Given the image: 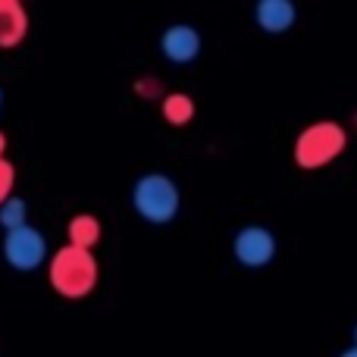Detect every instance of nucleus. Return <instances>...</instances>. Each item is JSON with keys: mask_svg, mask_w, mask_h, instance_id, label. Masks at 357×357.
I'll return each instance as SVG.
<instances>
[{"mask_svg": "<svg viewBox=\"0 0 357 357\" xmlns=\"http://www.w3.org/2000/svg\"><path fill=\"white\" fill-rule=\"evenodd\" d=\"M3 257L13 270H22V273L38 270V266L47 260V241H44V235L31 226L13 229V232H6V238H3Z\"/></svg>", "mask_w": 357, "mask_h": 357, "instance_id": "obj_4", "label": "nucleus"}, {"mask_svg": "<svg viewBox=\"0 0 357 357\" xmlns=\"http://www.w3.org/2000/svg\"><path fill=\"white\" fill-rule=\"evenodd\" d=\"M13 182H16V169H13V163L0 160V204L6 201V197H13Z\"/></svg>", "mask_w": 357, "mask_h": 357, "instance_id": "obj_12", "label": "nucleus"}, {"mask_svg": "<svg viewBox=\"0 0 357 357\" xmlns=\"http://www.w3.org/2000/svg\"><path fill=\"white\" fill-rule=\"evenodd\" d=\"M135 91L142 94V98H163L160 82L151 79V75H148V79H138V82H135Z\"/></svg>", "mask_w": 357, "mask_h": 357, "instance_id": "obj_13", "label": "nucleus"}, {"mask_svg": "<svg viewBox=\"0 0 357 357\" xmlns=\"http://www.w3.org/2000/svg\"><path fill=\"white\" fill-rule=\"evenodd\" d=\"M339 357H357V348H354V345H351V348H345V351H342Z\"/></svg>", "mask_w": 357, "mask_h": 357, "instance_id": "obj_15", "label": "nucleus"}, {"mask_svg": "<svg viewBox=\"0 0 357 357\" xmlns=\"http://www.w3.org/2000/svg\"><path fill=\"white\" fill-rule=\"evenodd\" d=\"M69 245L79 251H94V245L100 241V220L94 213H75L69 220Z\"/></svg>", "mask_w": 357, "mask_h": 357, "instance_id": "obj_9", "label": "nucleus"}, {"mask_svg": "<svg viewBox=\"0 0 357 357\" xmlns=\"http://www.w3.org/2000/svg\"><path fill=\"white\" fill-rule=\"evenodd\" d=\"M163 104H160V110H163V119H167L169 126H176V129H182V126H188L191 119H195V98L191 94H185V91H169V94H163Z\"/></svg>", "mask_w": 357, "mask_h": 357, "instance_id": "obj_10", "label": "nucleus"}, {"mask_svg": "<svg viewBox=\"0 0 357 357\" xmlns=\"http://www.w3.org/2000/svg\"><path fill=\"white\" fill-rule=\"evenodd\" d=\"M98 276L100 266L94 260L91 251H79V248L66 245L50 257L47 266V279L54 285V291L60 298H69V301H82L88 298L94 289H98Z\"/></svg>", "mask_w": 357, "mask_h": 357, "instance_id": "obj_1", "label": "nucleus"}, {"mask_svg": "<svg viewBox=\"0 0 357 357\" xmlns=\"http://www.w3.org/2000/svg\"><path fill=\"white\" fill-rule=\"evenodd\" d=\"M254 19H257V25L264 31L282 35V31H289L291 25H295L298 10L291 0H260V3L254 6Z\"/></svg>", "mask_w": 357, "mask_h": 357, "instance_id": "obj_8", "label": "nucleus"}, {"mask_svg": "<svg viewBox=\"0 0 357 357\" xmlns=\"http://www.w3.org/2000/svg\"><path fill=\"white\" fill-rule=\"evenodd\" d=\"M232 254L241 266H251V270L266 266V264H273V257H276V235H273L266 226L251 222V226H245L232 238Z\"/></svg>", "mask_w": 357, "mask_h": 357, "instance_id": "obj_5", "label": "nucleus"}, {"mask_svg": "<svg viewBox=\"0 0 357 357\" xmlns=\"http://www.w3.org/2000/svg\"><path fill=\"white\" fill-rule=\"evenodd\" d=\"M348 148V132L345 126L333 123V119H320V123H310L298 132L295 138V163L301 169H323L342 157Z\"/></svg>", "mask_w": 357, "mask_h": 357, "instance_id": "obj_2", "label": "nucleus"}, {"mask_svg": "<svg viewBox=\"0 0 357 357\" xmlns=\"http://www.w3.org/2000/svg\"><path fill=\"white\" fill-rule=\"evenodd\" d=\"M354 348H357V323H354Z\"/></svg>", "mask_w": 357, "mask_h": 357, "instance_id": "obj_16", "label": "nucleus"}, {"mask_svg": "<svg viewBox=\"0 0 357 357\" xmlns=\"http://www.w3.org/2000/svg\"><path fill=\"white\" fill-rule=\"evenodd\" d=\"M132 207L142 220L154 222V226H167L178 216L182 191L167 173H144L132 188Z\"/></svg>", "mask_w": 357, "mask_h": 357, "instance_id": "obj_3", "label": "nucleus"}, {"mask_svg": "<svg viewBox=\"0 0 357 357\" xmlns=\"http://www.w3.org/2000/svg\"><path fill=\"white\" fill-rule=\"evenodd\" d=\"M29 35V13L19 0H0V47L13 50Z\"/></svg>", "mask_w": 357, "mask_h": 357, "instance_id": "obj_7", "label": "nucleus"}, {"mask_svg": "<svg viewBox=\"0 0 357 357\" xmlns=\"http://www.w3.org/2000/svg\"><path fill=\"white\" fill-rule=\"evenodd\" d=\"M160 50L169 63H178V66L197 60V54H201V31H197L195 25H185V22L169 25V29L160 35Z\"/></svg>", "mask_w": 357, "mask_h": 357, "instance_id": "obj_6", "label": "nucleus"}, {"mask_svg": "<svg viewBox=\"0 0 357 357\" xmlns=\"http://www.w3.org/2000/svg\"><path fill=\"white\" fill-rule=\"evenodd\" d=\"M25 220H29V207H25L22 197H6V201L0 204V226H3L6 232L29 226Z\"/></svg>", "mask_w": 357, "mask_h": 357, "instance_id": "obj_11", "label": "nucleus"}, {"mask_svg": "<svg viewBox=\"0 0 357 357\" xmlns=\"http://www.w3.org/2000/svg\"><path fill=\"white\" fill-rule=\"evenodd\" d=\"M0 100H3V91H0Z\"/></svg>", "mask_w": 357, "mask_h": 357, "instance_id": "obj_17", "label": "nucleus"}, {"mask_svg": "<svg viewBox=\"0 0 357 357\" xmlns=\"http://www.w3.org/2000/svg\"><path fill=\"white\" fill-rule=\"evenodd\" d=\"M3 151H6V135L0 132V160H3Z\"/></svg>", "mask_w": 357, "mask_h": 357, "instance_id": "obj_14", "label": "nucleus"}]
</instances>
